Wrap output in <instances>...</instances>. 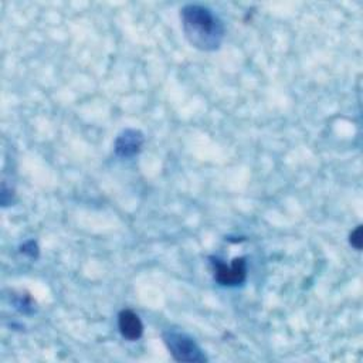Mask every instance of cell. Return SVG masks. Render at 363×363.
Here are the masks:
<instances>
[{
	"label": "cell",
	"mask_w": 363,
	"mask_h": 363,
	"mask_svg": "<svg viewBox=\"0 0 363 363\" xmlns=\"http://www.w3.org/2000/svg\"><path fill=\"white\" fill-rule=\"evenodd\" d=\"M118 328H119L121 335L128 340H136L143 333L142 320L130 309H123V311L119 312V315H118Z\"/></svg>",
	"instance_id": "5"
},
{
	"label": "cell",
	"mask_w": 363,
	"mask_h": 363,
	"mask_svg": "<svg viewBox=\"0 0 363 363\" xmlns=\"http://www.w3.org/2000/svg\"><path fill=\"white\" fill-rule=\"evenodd\" d=\"M163 342L170 354L177 362H206L207 357L189 335L179 330H166L163 333Z\"/></svg>",
	"instance_id": "2"
},
{
	"label": "cell",
	"mask_w": 363,
	"mask_h": 363,
	"mask_svg": "<svg viewBox=\"0 0 363 363\" xmlns=\"http://www.w3.org/2000/svg\"><path fill=\"white\" fill-rule=\"evenodd\" d=\"M143 145V133L138 129L122 130L115 140V153L121 157H132L138 155Z\"/></svg>",
	"instance_id": "4"
},
{
	"label": "cell",
	"mask_w": 363,
	"mask_h": 363,
	"mask_svg": "<svg viewBox=\"0 0 363 363\" xmlns=\"http://www.w3.org/2000/svg\"><path fill=\"white\" fill-rule=\"evenodd\" d=\"M211 264L214 267V278L221 285L235 286L242 284L247 278V262L244 257L234 258L230 265L218 259H213Z\"/></svg>",
	"instance_id": "3"
},
{
	"label": "cell",
	"mask_w": 363,
	"mask_h": 363,
	"mask_svg": "<svg viewBox=\"0 0 363 363\" xmlns=\"http://www.w3.org/2000/svg\"><path fill=\"white\" fill-rule=\"evenodd\" d=\"M182 26L187 41L201 50H218L224 38V26L221 20L207 7L200 4H187L180 13Z\"/></svg>",
	"instance_id": "1"
},
{
	"label": "cell",
	"mask_w": 363,
	"mask_h": 363,
	"mask_svg": "<svg viewBox=\"0 0 363 363\" xmlns=\"http://www.w3.org/2000/svg\"><path fill=\"white\" fill-rule=\"evenodd\" d=\"M350 244L357 251L362 250V225H357L350 234Z\"/></svg>",
	"instance_id": "6"
},
{
	"label": "cell",
	"mask_w": 363,
	"mask_h": 363,
	"mask_svg": "<svg viewBox=\"0 0 363 363\" xmlns=\"http://www.w3.org/2000/svg\"><path fill=\"white\" fill-rule=\"evenodd\" d=\"M21 252L23 254H27L33 258H35L38 255V248H37V244L34 241H28L26 242L24 245H21Z\"/></svg>",
	"instance_id": "7"
}]
</instances>
